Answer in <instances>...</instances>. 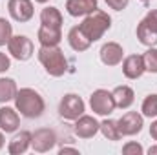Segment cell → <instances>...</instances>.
Segmentation results:
<instances>
[{
	"label": "cell",
	"mask_w": 157,
	"mask_h": 155,
	"mask_svg": "<svg viewBox=\"0 0 157 155\" xmlns=\"http://www.w3.org/2000/svg\"><path fill=\"white\" fill-rule=\"evenodd\" d=\"M15 108L26 119H39L46 110V102L33 88H20L15 97Z\"/></svg>",
	"instance_id": "cell-1"
},
{
	"label": "cell",
	"mask_w": 157,
	"mask_h": 155,
	"mask_svg": "<svg viewBox=\"0 0 157 155\" xmlns=\"http://www.w3.org/2000/svg\"><path fill=\"white\" fill-rule=\"evenodd\" d=\"M37 57L46 73L51 77H62L68 71V59L59 46H40Z\"/></svg>",
	"instance_id": "cell-2"
},
{
	"label": "cell",
	"mask_w": 157,
	"mask_h": 155,
	"mask_svg": "<svg viewBox=\"0 0 157 155\" xmlns=\"http://www.w3.org/2000/svg\"><path fill=\"white\" fill-rule=\"evenodd\" d=\"M80 29L88 35V39L91 42H97L99 39H102V35L112 28V18L106 11L102 9H95L93 13L86 15L82 24H78Z\"/></svg>",
	"instance_id": "cell-3"
},
{
	"label": "cell",
	"mask_w": 157,
	"mask_h": 155,
	"mask_svg": "<svg viewBox=\"0 0 157 155\" xmlns=\"http://www.w3.org/2000/svg\"><path fill=\"white\" fill-rule=\"evenodd\" d=\"M137 39L146 47L157 46V9H150L137 24Z\"/></svg>",
	"instance_id": "cell-4"
},
{
	"label": "cell",
	"mask_w": 157,
	"mask_h": 155,
	"mask_svg": "<svg viewBox=\"0 0 157 155\" xmlns=\"http://www.w3.org/2000/svg\"><path fill=\"white\" fill-rule=\"evenodd\" d=\"M84 112H86V104H84V100L78 97L77 93H66L60 99L59 113H60L62 119H66V120H77L80 115H84Z\"/></svg>",
	"instance_id": "cell-5"
},
{
	"label": "cell",
	"mask_w": 157,
	"mask_h": 155,
	"mask_svg": "<svg viewBox=\"0 0 157 155\" xmlns=\"http://www.w3.org/2000/svg\"><path fill=\"white\" fill-rule=\"evenodd\" d=\"M90 108H91L93 113H97L101 117L112 115L113 110H115V100H113L112 91H108V89H95L90 95Z\"/></svg>",
	"instance_id": "cell-6"
},
{
	"label": "cell",
	"mask_w": 157,
	"mask_h": 155,
	"mask_svg": "<svg viewBox=\"0 0 157 155\" xmlns=\"http://www.w3.org/2000/svg\"><path fill=\"white\" fill-rule=\"evenodd\" d=\"M7 51L17 60H29L35 51V46L26 35H13L7 42Z\"/></svg>",
	"instance_id": "cell-7"
},
{
	"label": "cell",
	"mask_w": 157,
	"mask_h": 155,
	"mask_svg": "<svg viewBox=\"0 0 157 155\" xmlns=\"http://www.w3.org/2000/svg\"><path fill=\"white\" fill-rule=\"evenodd\" d=\"M57 144V133L51 128H39L31 133V148L39 153L49 152Z\"/></svg>",
	"instance_id": "cell-8"
},
{
	"label": "cell",
	"mask_w": 157,
	"mask_h": 155,
	"mask_svg": "<svg viewBox=\"0 0 157 155\" xmlns=\"http://www.w3.org/2000/svg\"><path fill=\"white\" fill-rule=\"evenodd\" d=\"M117 124L122 137H132V135L141 133V130L144 126V115H141L137 112H126L117 120Z\"/></svg>",
	"instance_id": "cell-9"
},
{
	"label": "cell",
	"mask_w": 157,
	"mask_h": 155,
	"mask_svg": "<svg viewBox=\"0 0 157 155\" xmlns=\"http://www.w3.org/2000/svg\"><path fill=\"white\" fill-rule=\"evenodd\" d=\"M7 11H9L11 18L15 22H20V24L29 22L35 15L31 0H9L7 2Z\"/></svg>",
	"instance_id": "cell-10"
},
{
	"label": "cell",
	"mask_w": 157,
	"mask_h": 155,
	"mask_svg": "<svg viewBox=\"0 0 157 155\" xmlns=\"http://www.w3.org/2000/svg\"><path fill=\"white\" fill-rule=\"evenodd\" d=\"M99 128H101V122H97V119L91 115H80L75 120V126H73V131L78 139H91L99 133Z\"/></svg>",
	"instance_id": "cell-11"
},
{
	"label": "cell",
	"mask_w": 157,
	"mask_h": 155,
	"mask_svg": "<svg viewBox=\"0 0 157 155\" xmlns=\"http://www.w3.org/2000/svg\"><path fill=\"white\" fill-rule=\"evenodd\" d=\"M99 55H101V62L104 64V66H119L121 62H122V59H124V49H122V46L117 44V42H106L102 47H101V51H99Z\"/></svg>",
	"instance_id": "cell-12"
},
{
	"label": "cell",
	"mask_w": 157,
	"mask_h": 155,
	"mask_svg": "<svg viewBox=\"0 0 157 155\" xmlns=\"http://www.w3.org/2000/svg\"><path fill=\"white\" fill-rule=\"evenodd\" d=\"M122 73L124 77L130 78V80H135V78L143 77L146 68H144V59L143 55H128L126 59H122Z\"/></svg>",
	"instance_id": "cell-13"
},
{
	"label": "cell",
	"mask_w": 157,
	"mask_h": 155,
	"mask_svg": "<svg viewBox=\"0 0 157 155\" xmlns=\"http://www.w3.org/2000/svg\"><path fill=\"white\" fill-rule=\"evenodd\" d=\"M20 128V115L17 112V108H9V106H2L0 108V130L4 133H15Z\"/></svg>",
	"instance_id": "cell-14"
},
{
	"label": "cell",
	"mask_w": 157,
	"mask_h": 155,
	"mask_svg": "<svg viewBox=\"0 0 157 155\" xmlns=\"http://www.w3.org/2000/svg\"><path fill=\"white\" fill-rule=\"evenodd\" d=\"M29 148H31V131H26V130L17 131L7 144V152L11 155H22Z\"/></svg>",
	"instance_id": "cell-15"
},
{
	"label": "cell",
	"mask_w": 157,
	"mask_h": 155,
	"mask_svg": "<svg viewBox=\"0 0 157 155\" xmlns=\"http://www.w3.org/2000/svg\"><path fill=\"white\" fill-rule=\"evenodd\" d=\"M95 9H99L97 0H66V11L71 17H86Z\"/></svg>",
	"instance_id": "cell-16"
},
{
	"label": "cell",
	"mask_w": 157,
	"mask_h": 155,
	"mask_svg": "<svg viewBox=\"0 0 157 155\" xmlns=\"http://www.w3.org/2000/svg\"><path fill=\"white\" fill-rule=\"evenodd\" d=\"M68 42H70V46H71V49L73 51H86L93 42L88 39V35L80 29V26H73L71 29H70V33H68Z\"/></svg>",
	"instance_id": "cell-17"
},
{
	"label": "cell",
	"mask_w": 157,
	"mask_h": 155,
	"mask_svg": "<svg viewBox=\"0 0 157 155\" xmlns=\"http://www.w3.org/2000/svg\"><path fill=\"white\" fill-rule=\"evenodd\" d=\"M112 95H113V100H115V108H119V110H128L133 104V100H135L133 89L130 86H124V84L117 86L112 91Z\"/></svg>",
	"instance_id": "cell-18"
},
{
	"label": "cell",
	"mask_w": 157,
	"mask_h": 155,
	"mask_svg": "<svg viewBox=\"0 0 157 155\" xmlns=\"http://www.w3.org/2000/svg\"><path fill=\"white\" fill-rule=\"evenodd\" d=\"M37 39L40 46H59L62 40V31L60 28H49V26H40L37 31Z\"/></svg>",
	"instance_id": "cell-19"
},
{
	"label": "cell",
	"mask_w": 157,
	"mask_h": 155,
	"mask_svg": "<svg viewBox=\"0 0 157 155\" xmlns=\"http://www.w3.org/2000/svg\"><path fill=\"white\" fill-rule=\"evenodd\" d=\"M40 24L49 28H62V15L57 7L48 6L40 11Z\"/></svg>",
	"instance_id": "cell-20"
},
{
	"label": "cell",
	"mask_w": 157,
	"mask_h": 155,
	"mask_svg": "<svg viewBox=\"0 0 157 155\" xmlns=\"http://www.w3.org/2000/svg\"><path fill=\"white\" fill-rule=\"evenodd\" d=\"M17 82L9 77H0V104H6L9 100H15L17 97Z\"/></svg>",
	"instance_id": "cell-21"
},
{
	"label": "cell",
	"mask_w": 157,
	"mask_h": 155,
	"mask_svg": "<svg viewBox=\"0 0 157 155\" xmlns=\"http://www.w3.org/2000/svg\"><path fill=\"white\" fill-rule=\"evenodd\" d=\"M99 131H101V133L104 135V139H108V141H121V139H122V133H121V130H119L117 120H113V119H104V120L101 122Z\"/></svg>",
	"instance_id": "cell-22"
},
{
	"label": "cell",
	"mask_w": 157,
	"mask_h": 155,
	"mask_svg": "<svg viewBox=\"0 0 157 155\" xmlns=\"http://www.w3.org/2000/svg\"><path fill=\"white\" fill-rule=\"evenodd\" d=\"M141 112H143L144 117H150V119L157 117V93H150V95L143 100Z\"/></svg>",
	"instance_id": "cell-23"
},
{
	"label": "cell",
	"mask_w": 157,
	"mask_h": 155,
	"mask_svg": "<svg viewBox=\"0 0 157 155\" xmlns=\"http://www.w3.org/2000/svg\"><path fill=\"white\" fill-rule=\"evenodd\" d=\"M143 59H144V68H146V71H150V73H157V47H148L146 49V53L143 55Z\"/></svg>",
	"instance_id": "cell-24"
},
{
	"label": "cell",
	"mask_w": 157,
	"mask_h": 155,
	"mask_svg": "<svg viewBox=\"0 0 157 155\" xmlns=\"http://www.w3.org/2000/svg\"><path fill=\"white\" fill-rule=\"evenodd\" d=\"M11 37H13V26L9 24V20L0 17V47L7 46V42H9Z\"/></svg>",
	"instance_id": "cell-25"
},
{
	"label": "cell",
	"mask_w": 157,
	"mask_h": 155,
	"mask_svg": "<svg viewBox=\"0 0 157 155\" xmlns=\"http://www.w3.org/2000/svg\"><path fill=\"white\" fill-rule=\"evenodd\" d=\"M122 153L124 155H143L144 153V148L139 144V142H126L124 146H122Z\"/></svg>",
	"instance_id": "cell-26"
},
{
	"label": "cell",
	"mask_w": 157,
	"mask_h": 155,
	"mask_svg": "<svg viewBox=\"0 0 157 155\" xmlns=\"http://www.w3.org/2000/svg\"><path fill=\"white\" fill-rule=\"evenodd\" d=\"M128 2H130V0H106V4H108L112 9H115V11H122V9H126Z\"/></svg>",
	"instance_id": "cell-27"
},
{
	"label": "cell",
	"mask_w": 157,
	"mask_h": 155,
	"mask_svg": "<svg viewBox=\"0 0 157 155\" xmlns=\"http://www.w3.org/2000/svg\"><path fill=\"white\" fill-rule=\"evenodd\" d=\"M9 68H11V60H9V57H7L6 53L0 51V73H6Z\"/></svg>",
	"instance_id": "cell-28"
},
{
	"label": "cell",
	"mask_w": 157,
	"mask_h": 155,
	"mask_svg": "<svg viewBox=\"0 0 157 155\" xmlns=\"http://www.w3.org/2000/svg\"><path fill=\"white\" fill-rule=\"evenodd\" d=\"M150 135H152V139L157 142V120H154L152 126H150Z\"/></svg>",
	"instance_id": "cell-29"
},
{
	"label": "cell",
	"mask_w": 157,
	"mask_h": 155,
	"mask_svg": "<svg viewBox=\"0 0 157 155\" xmlns=\"http://www.w3.org/2000/svg\"><path fill=\"white\" fill-rule=\"evenodd\" d=\"M68 152H71V153H78L77 148H60V153H68Z\"/></svg>",
	"instance_id": "cell-30"
},
{
	"label": "cell",
	"mask_w": 157,
	"mask_h": 155,
	"mask_svg": "<svg viewBox=\"0 0 157 155\" xmlns=\"http://www.w3.org/2000/svg\"><path fill=\"white\" fill-rule=\"evenodd\" d=\"M4 144H6V137H4V131L0 130V150L4 148Z\"/></svg>",
	"instance_id": "cell-31"
},
{
	"label": "cell",
	"mask_w": 157,
	"mask_h": 155,
	"mask_svg": "<svg viewBox=\"0 0 157 155\" xmlns=\"http://www.w3.org/2000/svg\"><path fill=\"white\" fill-rule=\"evenodd\" d=\"M148 153H150V155H152V153H157V144H155V146H152V148L148 150Z\"/></svg>",
	"instance_id": "cell-32"
},
{
	"label": "cell",
	"mask_w": 157,
	"mask_h": 155,
	"mask_svg": "<svg viewBox=\"0 0 157 155\" xmlns=\"http://www.w3.org/2000/svg\"><path fill=\"white\" fill-rule=\"evenodd\" d=\"M35 2H39V4H46L48 0H35Z\"/></svg>",
	"instance_id": "cell-33"
},
{
	"label": "cell",
	"mask_w": 157,
	"mask_h": 155,
	"mask_svg": "<svg viewBox=\"0 0 157 155\" xmlns=\"http://www.w3.org/2000/svg\"><path fill=\"white\" fill-rule=\"evenodd\" d=\"M141 2H144V4H146V2H150V0H141Z\"/></svg>",
	"instance_id": "cell-34"
}]
</instances>
